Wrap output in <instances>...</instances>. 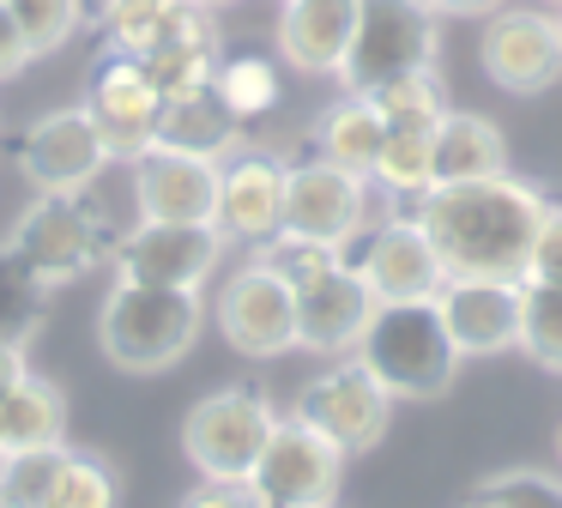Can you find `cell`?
Masks as SVG:
<instances>
[{
	"mask_svg": "<svg viewBox=\"0 0 562 508\" xmlns=\"http://www.w3.org/2000/svg\"><path fill=\"white\" fill-rule=\"evenodd\" d=\"M272 423H279V411L260 387H218V394L194 399V411L182 418V454L212 484H248Z\"/></svg>",
	"mask_w": 562,
	"mask_h": 508,
	"instance_id": "6",
	"label": "cell"
},
{
	"mask_svg": "<svg viewBox=\"0 0 562 508\" xmlns=\"http://www.w3.org/2000/svg\"><path fill=\"white\" fill-rule=\"evenodd\" d=\"M212 321H218L224 345L243 357H284V351H296V290L272 266L248 261L218 285Z\"/></svg>",
	"mask_w": 562,
	"mask_h": 508,
	"instance_id": "8",
	"label": "cell"
},
{
	"mask_svg": "<svg viewBox=\"0 0 562 508\" xmlns=\"http://www.w3.org/2000/svg\"><path fill=\"white\" fill-rule=\"evenodd\" d=\"M544 7H562V0H544Z\"/></svg>",
	"mask_w": 562,
	"mask_h": 508,
	"instance_id": "46",
	"label": "cell"
},
{
	"mask_svg": "<svg viewBox=\"0 0 562 508\" xmlns=\"http://www.w3.org/2000/svg\"><path fill=\"white\" fill-rule=\"evenodd\" d=\"M103 164H110V152L86 109H55L19 133V169L37 194H86L103 176Z\"/></svg>",
	"mask_w": 562,
	"mask_h": 508,
	"instance_id": "15",
	"label": "cell"
},
{
	"mask_svg": "<svg viewBox=\"0 0 562 508\" xmlns=\"http://www.w3.org/2000/svg\"><path fill=\"white\" fill-rule=\"evenodd\" d=\"M477 60H484L490 85H502L508 97H538L562 79V31L557 12L532 7H502L484 19L477 36Z\"/></svg>",
	"mask_w": 562,
	"mask_h": 508,
	"instance_id": "12",
	"label": "cell"
},
{
	"mask_svg": "<svg viewBox=\"0 0 562 508\" xmlns=\"http://www.w3.org/2000/svg\"><path fill=\"white\" fill-rule=\"evenodd\" d=\"M212 91L224 97V109H231L236 121H260L267 109H279V67H272L267 55H231L218 60V73H212Z\"/></svg>",
	"mask_w": 562,
	"mask_h": 508,
	"instance_id": "29",
	"label": "cell"
},
{
	"mask_svg": "<svg viewBox=\"0 0 562 508\" xmlns=\"http://www.w3.org/2000/svg\"><path fill=\"white\" fill-rule=\"evenodd\" d=\"M369 109H375L387 128H417V133H436V121L448 115V91H441L436 67L424 73H405V79H387L375 91H363Z\"/></svg>",
	"mask_w": 562,
	"mask_h": 508,
	"instance_id": "28",
	"label": "cell"
},
{
	"mask_svg": "<svg viewBox=\"0 0 562 508\" xmlns=\"http://www.w3.org/2000/svg\"><path fill=\"white\" fill-rule=\"evenodd\" d=\"M243 140V121L224 109V97L212 91H188V97H164L158 109V145L164 152H188V157H231Z\"/></svg>",
	"mask_w": 562,
	"mask_h": 508,
	"instance_id": "23",
	"label": "cell"
},
{
	"mask_svg": "<svg viewBox=\"0 0 562 508\" xmlns=\"http://www.w3.org/2000/svg\"><path fill=\"white\" fill-rule=\"evenodd\" d=\"M436 309L460 357L520 351V278H448Z\"/></svg>",
	"mask_w": 562,
	"mask_h": 508,
	"instance_id": "18",
	"label": "cell"
},
{
	"mask_svg": "<svg viewBox=\"0 0 562 508\" xmlns=\"http://www.w3.org/2000/svg\"><path fill=\"white\" fill-rule=\"evenodd\" d=\"M327 508H333V503H327Z\"/></svg>",
	"mask_w": 562,
	"mask_h": 508,
	"instance_id": "47",
	"label": "cell"
},
{
	"mask_svg": "<svg viewBox=\"0 0 562 508\" xmlns=\"http://www.w3.org/2000/svg\"><path fill=\"white\" fill-rule=\"evenodd\" d=\"M19 19V31H25L31 55H55V48L74 43V31L86 24V0H7Z\"/></svg>",
	"mask_w": 562,
	"mask_h": 508,
	"instance_id": "33",
	"label": "cell"
},
{
	"mask_svg": "<svg viewBox=\"0 0 562 508\" xmlns=\"http://www.w3.org/2000/svg\"><path fill=\"white\" fill-rule=\"evenodd\" d=\"M357 31V0H284L279 60L296 73H339Z\"/></svg>",
	"mask_w": 562,
	"mask_h": 508,
	"instance_id": "21",
	"label": "cell"
},
{
	"mask_svg": "<svg viewBox=\"0 0 562 508\" xmlns=\"http://www.w3.org/2000/svg\"><path fill=\"white\" fill-rule=\"evenodd\" d=\"M200 7H231V0H200Z\"/></svg>",
	"mask_w": 562,
	"mask_h": 508,
	"instance_id": "43",
	"label": "cell"
},
{
	"mask_svg": "<svg viewBox=\"0 0 562 508\" xmlns=\"http://www.w3.org/2000/svg\"><path fill=\"white\" fill-rule=\"evenodd\" d=\"M31 363H25V351H13V345H0V399H7V387L19 382V375H25Z\"/></svg>",
	"mask_w": 562,
	"mask_h": 508,
	"instance_id": "41",
	"label": "cell"
},
{
	"mask_svg": "<svg viewBox=\"0 0 562 508\" xmlns=\"http://www.w3.org/2000/svg\"><path fill=\"white\" fill-rule=\"evenodd\" d=\"M164 7H170V0H98V24L110 31L115 55H139V48L151 43V31H158Z\"/></svg>",
	"mask_w": 562,
	"mask_h": 508,
	"instance_id": "36",
	"label": "cell"
},
{
	"mask_svg": "<svg viewBox=\"0 0 562 508\" xmlns=\"http://www.w3.org/2000/svg\"><path fill=\"white\" fill-rule=\"evenodd\" d=\"M200 327H206L200 290L127 285V278H115V290L103 297V314H98V345L115 369L158 375V369H176L194 351Z\"/></svg>",
	"mask_w": 562,
	"mask_h": 508,
	"instance_id": "2",
	"label": "cell"
},
{
	"mask_svg": "<svg viewBox=\"0 0 562 508\" xmlns=\"http://www.w3.org/2000/svg\"><path fill=\"white\" fill-rule=\"evenodd\" d=\"M441 48V12L429 0H357V31L345 48V91H375L387 79L436 67Z\"/></svg>",
	"mask_w": 562,
	"mask_h": 508,
	"instance_id": "4",
	"label": "cell"
},
{
	"mask_svg": "<svg viewBox=\"0 0 562 508\" xmlns=\"http://www.w3.org/2000/svg\"><path fill=\"white\" fill-rule=\"evenodd\" d=\"M291 418H303L308 430H321L339 454H363V448H375L381 435H387L393 394L357 357H345V363H333V369H321L315 382L296 394Z\"/></svg>",
	"mask_w": 562,
	"mask_h": 508,
	"instance_id": "9",
	"label": "cell"
},
{
	"mask_svg": "<svg viewBox=\"0 0 562 508\" xmlns=\"http://www.w3.org/2000/svg\"><path fill=\"white\" fill-rule=\"evenodd\" d=\"M465 508H490V503H484V496H472V503H465Z\"/></svg>",
	"mask_w": 562,
	"mask_h": 508,
	"instance_id": "42",
	"label": "cell"
},
{
	"mask_svg": "<svg viewBox=\"0 0 562 508\" xmlns=\"http://www.w3.org/2000/svg\"><path fill=\"white\" fill-rule=\"evenodd\" d=\"M381 140H387V121H381L375 109H369V97H357V91H345L339 103L315 121V157L351 169V176H369V169H375Z\"/></svg>",
	"mask_w": 562,
	"mask_h": 508,
	"instance_id": "25",
	"label": "cell"
},
{
	"mask_svg": "<svg viewBox=\"0 0 562 508\" xmlns=\"http://www.w3.org/2000/svg\"><path fill=\"white\" fill-rule=\"evenodd\" d=\"M49 297L55 290L0 242V345L25 351L31 339H37V327L49 321Z\"/></svg>",
	"mask_w": 562,
	"mask_h": 508,
	"instance_id": "26",
	"label": "cell"
},
{
	"mask_svg": "<svg viewBox=\"0 0 562 508\" xmlns=\"http://www.w3.org/2000/svg\"><path fill=\"white\" fill-rule=\"evenodd\" d=\"M393 399H441L460 375V351H453L448 327H441L436 302H375L363 339L351 351Z\"/></svg>",
	"mask_w": 562,
	"mask_h": 508,
	"instance_id": "3",
	"label": "cell"
},
{
	"mask_svg": "<svg viewBox=\"0 0 562 508\" xmlns=\"http://www.w3.org/2000/svg\"><path fill=\"white\" fill-rule=\"evenodd\" d=\"M345 261L357 266V278L369 285L375 302H436L441 285H448V266H441L436 242L424 236V224L412 212L375 224L363 236V249L345 254Z\"/></svg>",
	"mask_w": 562,
	"mask_h": 508,
	"instance_id": "13",
	"label": "cell"
},
{
	"mask_svg": "<svg viewBox=\"0 0 562 508\" xmlns=\"http://www.w3.org/2000/svg\"><path fill=\"white\" fill-rule=\"evenodd\" d=\"M369 224V176L327 164V157H308L291 164L284 181V230L308 242H327V249H351Z\"/></svg>",
	"mask_w": 562,
	"mask_h": 508,
	"instance_id": "14",
	"label": "cell"
},
{
	"mask_svg": "<svg viewBox=\"0 0 562 508\" xmlns=\"http://www.w3.org/2000/svg\"><path fill=\"white\" fill-rule=\"evenodd\" d=\"M134 206L151 224H212V212H218V164L151 145L146 157H134Z\"/></svg>",
	"mask_w": 562,
	"mask_h": 508,
	"instance_id": "19",
	"label": "cell"
},
{
	"mask_svg": "<svg viewBox=\"0 0 562 508\" xmlns=\"http://www.w3.org/2000/svg\"><path fill=\"white\" fill-rule=\"evenodd\" d=\"M369 314H375V297L357 278V266L351 261L327 266L321 278L296 285V351H321V357L357 351Z\"/></svg>",
	"mask_w": 562,
	"mask_h": 508,
	"instance_id": "20",
	"label": "cell"
},
{
	"mask_svg": "<svg viewBox=\"0 0 562 508\" xmlns=\"http://www.w3.org/2000/svg\"><path fill=\"white\" fill-rule=\"evenodd\" d=\"M526 278L532 285H562V206H550L544 224H538L532 254H526Z\"/></svg>",
	"mask_w": 562,
	"mask_h": 508,
	"instance_id": "37",
	"label": "cell"
},
{
	"mask_svg": "<svg viewBox=\"0 0 562 508\" xmlns=\"http://www.w3.org/2000/svg\"><path fill=\"white\" fill-rule=\"evenodd\" d=\"M369 181H375V188H387L393 200L417 206L429 188H436V152H429V133H417V128H387V140H381V157H375V169H369Z\"/></svg>",
	"mask_w": 562,
	"mask_h": 508,
	"instance_id": "27",
	"label": "cell"
},
{
	"mask_svg": "<svg viewBox=\"0 0 562 508\" xmlns=\"http://www.w3.org/2000/svg\"><path fill=\"white\" fill-rule=\"evenodd\" d=\"M67 435V394L43 375H19L0 399V454H25V448H61Z\"/></svg>",
	"mask_w": 562,
	"mask_h": 508,
	"instance_id": "24",
	"label": "cell"
},
{
	"mask_svg": "<svg viewBox=\"0 0 562 508\" xmlns=\"http://www.w3.org/2000/svg\"><path fill=\"white\" fill-rule=\"evenodd\" d=\"M31 43H25V31H19V19H13V7L0 0V79H19V73L31 67Z\"/></svg>",
	"mask_w": 562,
	"mask_h": 508,
	"instance_id": "38",
	"label": "cell"
},
{
	"mask_svg": "<svg viewBox=\"0 0 562 508\" xmlns=\"http://www.w3.org/2000/svg\"><path fill=\"white\" fill-rule=\"evenodd\" d=\"M260 266H272V273L284 278V285H308V278H321L327 266H339L345 261V249H327V242H308V236H296V230H279V236H267L260 242V254H255Z\"/></svg>",
	"mask_w": 562,
	"mask_h": 508,
	"instance_id": "34",
	"label": "cell"
},
{
	"mask_svg": "<svg viewBox=\"0 0 562 508\" xmlns=\"http://www.w3.org/2000/svg\"><path fill=\"white\" fill-rule=\"evenodd\" d=\"M182 508H260V496L248 490V484H200V490L182 496Z\"/></svg>",
	"mask_w": 562,
	"mask_h": 508,
	"instance_id": "39",
	"label": "cell"
},
{
	"mask_svg": "<svg viewBox=\"0 0 562 508\" xmlns=\"http://www.w3.org/2000/svg\"><path fill=\"white\" fill-rule=\"evenodd\" d=\"M345 454L321 430H308L303 418H279L260 448L248 490L260 496V508H327L339 496Z\"/></svg>",
	"mask_w": 562,
	"mask_h": 508,
	"instance_id": "7",
	"label": "cell"
},
{
	"mask_svg": "<svg viewBox=\"0 0 562 508\" xmlns=\"http://www.w3.org/2000/svg\"><path fill=\"white\" fill-rule=\"evenodd\" d=\"M429 152H436V188L448 181H484V176H508V140L490 115L472 109H448L429 133Z\"/></svg>",
	"mask_w": 562,
	"mask_h": 508,
	"instance_id": "22",
	"label": "cell"
},
{
	"mask_svg": "<svg viewBox=\"0 0 562 508\" xmlns=\"http://www.w3.org/2000/svg\"><path fill=\"white\" fill-rule=\"evenodd\" d=\"M139 67L146 79L158 85V97H188V91H206L212 73H218V24H212V7L200 0H170L151 31V43L139 48Z\"/></svg>",
	"mask_w": 562,
	"mask_h": 508,
	"instance_id": "16",
	"label": "cell"
},
{
	"mask_svg": "<svg viewBox=\"0 0 562 508\" xmlns=\"http://www.w3.org/2000/svg\"><path fill=\"white\" fill-rule=\"evenodd\" d=\"M91 115V128H98L103 152H110V164H134V157H146L151 145H158V85L146 79V67H139L134 55H103L98 67H91L86 79V103H79Z\"/></svg>",
	"mask_w": 562,
	"mask_h": 508,
	"instance_id": "10",
	"label": "cell"
},
{
	"mask_svg": "<svg viewBox=\"0 0 562 508\" xmlns=\"http://www.w3.org/2000/svg\"><path fill=\"white\" fill-rule=\"evenodd\" d=\"M67 448H25L0 454V508H49V490L61 478Z\"/></svg>",
	"mask_w": 562,
	"mask_h": 508,
	"instance_id": "31",
	"label": "cell"
},
{
	"mask_svg": "<svg viewBox=\"0 0 562 508\" xmlns=\"http://www.w3.org/2000/svg\"><path fill=\"white\" fill-rule=\"evenodd\" d=\"M557 460H562V423H557Z\"/></svg>",
	"mask_w": 562,
	"mask_h": 508,
	"instance_id": "44",
	"label": "cell"
},
{
	"mask_svg": "<svg viewBox=\"0 0 562 508\" xmlns=\"http://www.w3.org/2000/svg\"><path fill=\"white\" fill-rule=\"evenodd\" d=\"M224 236L218 224H151L139 218L127 236H115L110 266L127 285H170V290H200L218 273Z\"/></svg>",
	"mask_w": 562,
	"mask_h": 508,
	"instance_id": "11",
	"label": "cell"
},
{
	"mask_svg": "<svg viewBox=\"0 0 562 508\" xmlns=\"http://www.w3.org/2000/svg\"><path fill=\"white\" fill-rule=\"evenodd\" d=\"M436 12H465V19H490V12H502L508 0H429Z\"/></svg>",
	"mask_w": 562,
	"mask_h": 508,
	"instance_id": "40",
	"label": "cell"
},
{
	"mask_svg": "<svg viewBox=\"0 0 562 508\" xmlns=\"http://www.w3.org/2000/svg\"><path fill=\"white\" fill-rule=\"evenodd\" d=\"M477 496L490 508H562V478L557 472H538V466H514V472L484 478Z\"/></svg>",
	"mask_w": 562,
	"mask_h": 508,
	"instance_id": "35",
	"label": "cell"
},
{
	"mask_svg": "<svg viewBox=\"0 0 562 508\" xmlns=\"http://www.w3.org/2000/svg\"><path fill=\"white\" fill-rule=\"evenodd\" d=\"M544 212L550 200L520 176L448 181L412 206L448 278H526V254H532Z\"/></svg>",
	"mask_w": 562,
	"mask_h": 508,
	"instance_id": "1",
	"label": "cell"
},
{
	"mask_svg": "<svg viewBox=\"0 0 562 508\" xmlns=\"http://www.w3.org/2000/svg\"><path fill=\"white\" fill-rule=\"evenodd\" d=\"M7 249H13L49 290H61V285H74V278H86L91 266L115 249V230L86 194H37V206L13 224Z\"/></svg>",
	"mask_w": 562,
	"mask_h": 508,
	"instance_id": "5",
	"label": "cell"
},
{
	"mask_svg": "<svg viewBox=\"0 0 562 508\" xmlns=\"http://www.w3.org/2000/svg\"><path fill=\"white\" fill-rule=\"evenodd\" d=\"M115 503H122V478H115L110 460L74 454V448H67L61 478H55V490H49V508H115Z\"/></svg>",
	"mask_w": 562,
	"mask_h": 508,
	"instance_id": "32",
	"label": "cell"
},
{
	"mask_svg": "<svg viewBox=\"0 0 562 508\" xmlns=\"http://www.w3.org/2000/svg\"><path fill=\"white\" fill-rule=\"evenodd\" d=\"M284 181H291V164L272 152H231V164H218V224L224 242H248L260 249L267 236L284 230Z\"/></svg>",
	"mask_w": 562,
	"mask_h": 508,
	"instance_id": "17",
	"label": "cell"
},
{
	"mask_svg": "<svg viewBox=\"0 0 562 508\" xmlns=\"http://www.w3.org/2000/svg\"><path fill=\"white\" fill-rule=\"evenodd\" d=\"M557 31H562V7H557Z\"/></svg>",
	"mask_w": 562,
	"mask_h": 508,
	"instance_id": "45",
	"label": "cell"
},
{
	"mask_svg": "<svg viewBox=\"0 0 562 508\" xmlns=\"http://www.w3.org/2000/svg\"><path fill=\"white\" fill-rule=\"evenodd\" d=\"M520 351L538 369L562 375V285L520 278Z\"/></svg>",
	"mask_w": 562,
	"mask_h": 508,
	"instance_id": "30",
	"label": "cell"
}]
</instances>
